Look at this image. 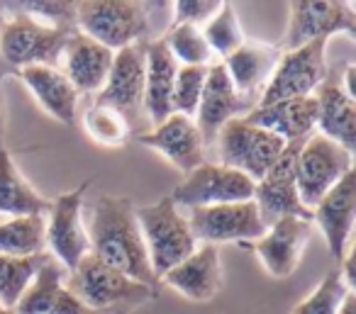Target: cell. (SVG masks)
Masks as SVG:
<instances>
[{
    "label": "cell",
    "mask_w": 356,
    "mask_h": 314,
    "mask_svg": "<svg viewBox=\"0 0 356 314\" xmlns=\"http://www.w3.org/2000/svg\"><path fill=\"white\" fill-rule=\"evenodd\" d=\"M90 256L127 278L156 290L161 280L149 265L142 229L134 217V202L122 195H100L93 202L90 222L86 226Z\"/></svg>",
    "instance_id": "6da1fadb"
},
{
    "label": "cell",
    "mask_w": 356,
    "mask_h": 314,
    "mask_svg": "<svg viewBox=\"0 0 356 314\" xmlns=\"http://www.w3.org/2000/svg\"><path fill=\"white\" fill-rule=\"evenodd\" d=\"M76 27L56 25L25 10H15L0 27V64L8 74L25 66H51L59 69L64 44Z\"/></svg>",
    "instance_id": "7a4b0ae2"
},
{
    "label": "cell",
    "mask_w": 356,
    "mask_h": 314,
    "mask_svg": "<svg viewBox=\"0 0 356 314\" xmlns=\"http://www.w3.org/2000/svg\"><path fill=\"white\" fill-rule=\"evenodd\" d=\"M134 217L142 229L149 265L159 280L195 251L198 241L193 239L188 220L178 212L171 197H161L147 207H134Z\"/></svg>",
    "instance_id": "3957f363"
},
{
    "label": "cell",
    "mask_w": 356,
    "mask_h": 314,
    "mask_svg": "<svg viewBox=\"0 0 356 314\" xmlns=\"http://www.w3.org/2000/svg\"><path fill=\"white\" fill-rule=\"evenodd\" d=\"M66 288L90 309V312H105V309L137 307L156 295V290L127 278L120 270L100 263L95 256H83L81 263L66 278Z\"/></svg>",
    "instance_id": "277c9868"
},
{
    "label": "cell",
    "mask_w": 356,
    "mask_h": 314,
    "mask_svg": "<svg viewBox=\"0 0 356 314\" xmlns=\"http://www.w3.org/2000/svg\"><path fill=\"white\" fill-rule=\"evenodd\" d=\"M76 30L110 51H120L144 42L149 30V10L132 0H86L76 3Z\"/></svg>",
    "instance_id": "5b68a950"
},
{
    "label": "cell",
    "mask_w": 356,
    "mask_h": 314,
    "mask_svg": "<svg viewBox=\"0 0 356 314\" xmlns=\"http://www.w3.org/2000/svg\"><path fill=\"white\" fill-rule=\"evenodd\" d=\"M215 147H218L220 166H227L232 171L244 173V176L257 183L266 176V171L283 154L286 142L281 137H276L273 132L254 127L244 117H237L229 119L220 129Z\"/></svg>",
    "instance_id": "8992f818"
},
{
    "label": "cell",
    "mask_w": 356,
    "mask_h": 314,
    "mask_svg": "<svg viewBox=\"0 0 356 314\" xmlns=\"http://www.w3.org/2000/svg\"><path fill=\"white\" fill-rule=\"evenodd\" d=\"M349 171H354V154L327 139L325 134L312 132L302 142L300 154H298V195H300V202L312 212V207Z\"/></svg>",
    "instance_id": "52a82bcc"
},
{
    "label": "cell",
    "mask_w": 356,
    "mask_h": 314,
    "mask_svg": "<svg viewBox=\"0 0 356 314\" xmlns=\"http://www.w3.org/2000/svg\"><path fill=\"white\" fill-rule=\"evenodd\" d=\"M327 42L312 40L293 51H281L276 69L259 95V105H271L278 100L307 98L325 81L327 71Z\"/></svg>",
    "instance_id": "ba28073f"
},
{
    "label": "cell",
    "mask_w": 356,
    "mask_h": 314,
    "mask_svg": "<svg viewBox=\"0 0 356 314\" xmlns=\"http://www.w3.org/2000/svg\"><path fill=\"white\" fill-rule=\"evenodd\" d=\"M90 181H83L74 190L54 197L47 212V246L49 256L66 270L76 268L83 256L90 254L88 231L83 224V197Z\"/></svg>",
    "instance_id": "9c48e42d"
},
{
    "label": "cell",
    "mask_w": 356,
    "mask_h": 314,
    "mask_svg": "<svg viewBox=\"0 0 356 314\" xmlns=\"http://www.w3.org/2000/svg\"><path fill=\"white\" fill-rule=\"evenodd\" d=\"M291 20L281 44V51H293L312 40H332L334 35H346L356 40V10L354 3L334 0H293Z\"/></svg>",
    "instance_id": "30bf717a"
},
{
    "label": "cell",
    "mask_w": 356,
    "mask_h": 314,
    "mask_svg": "<svg viewBox=\"0 0 356 314\" xmlns=\"http://www.w3.org/2000/svg\"><path fill=\"white\" fill-rule=\"evenodd\" d=\"M254 188L257 183L244 173L232 171L220 163H200L176 185L171 192L173 205H184L188 210L195 207H213V205H229V202H249L254 200Z\"/></svg>",
    "instance_id": "8fae6325"
},
{
    "label": "cell",
    "mask_w": 356,
    "mask_h": 314,
    "mask_svg": "<svg viewBox=\"0 0 356 314\" xmlns=\"http://www.w3.org/2000/svg\"><path fill=\"white\" fill-rule=\"evenodd\" d=\"M305 139L300 142H288L283 154L276 158L266 176L257 181L254 188V202L259 207L264 224H273L281 217H300L312 220V212L300 202L298 195V154Z\"/></svg>",
    "instance_id": "7c38bea8"
},
{
    "label": "cell",
    "mask_w": 356,
    "mask_h": 314,
    "mask_svg": "<svg viewBox=\"0 0 356 314\" xmlns=\"http://www.w3.org/2000/svg\"><path fill=\"white\" fill-rule=\"evenodd\" d=\"M188 226L195 241L218 246V244H247L266 231L259 207L254 200L249 202H229V205L195 207L191 210Z\"/></svg>",
    "instance_id": "4fadbf2b"
},
{
    "label": "cell",
    "mask_w": 356,
    "mask_h": 314,
    "mask_svg": "<svg viewBox=\"0 0 356 314\" xmlns=\"http://www.w3.org/2000/svg\"><path fill=\"white\" fill-rule=\"evenodd\" d=\"M257 105H259L257 95L237 93L227 71H225L222 61H215L208 69V76H205L203 95H200L198 113H195V117H198L195 127H198L205 147H215V139H218L220 129L229 119L244 117L247 113H252Z\"/></svg>",
    "instance_id": "5bb4252c"
},
{
    "label": "cell",
    "mask_w": 356,
    "mask_h": 314,
    "mask_svg": "<svg viewBox=\"0 0 356 314\" xmlns=\"http://www.w3.org/2000/svg\"><path fill=\"white\" fill-rule=\"evenodd\" d=\"M144 44L137 42L132 47L115 51L113 69H110L105 85L100 93H95V105L113 108L127 119L129 127H134L142 115L144 100Z\"/></svg>",
    "instance_id": "9a60e30c"
},
{
    "label": "cell",
    "mask_w": 356,
    "mask_h": 314,
    "mask_svg": "<svg viewBox=\"0 0 356 314\" xmlns=\"http://www.w3.org/2000/svg\"><path fill=\"white\" fill-rule=\"evenodd\" d=\"M312 234V220L300 217H281L266 226L259 239L239 244L242 249L252 251L261 258L264 268L273 278H288L300 263V256Z\"/></svg>",
    "instance_id": "2e32d148"
},
{
    "label": "cell",
    "mask_w": 356,
    "mask_h": 314,
    "mask_svg": "<svg viewBox=\"0 0 356 314\" xmlns=\"http://www.w3.org/2000/svg\"><path fill=\"white\" fill-rule=\"evenodd\" d=\"M317 103V132L354 154L356 149V98H351L341 85V66L330 69L317 90L312 93Z\"/></svg>",
    "instance_id": "e0dca14e"
},
{
    "label": "cell",
    "mask_w": 356,
    "mask_h": 314,
    "mask_svg": "<svg viewBox=\"0 0 356 314\" xmlns=\"http://www.w3.org/2000/svg\"><path fill=\"white\" fill-rule=\"evenodd\" d=\"M312 222L322 229L327 249L337 261L344 258L351 244L356 222V173L349 171L315 207H312Z\"/></svg>",
    "instance_id": "ac0fdd59"
},
{
    "label": "cell",
    "mask_w": 356,
    "mask_h": 314,
    "mask_svg": "<svg viewBox=\"0 0 356 314\" xmlns=\"http://www.w3.org/2000/svg\"><path fill=\"white\" fill-rule=\"evenodd\" d=\"M64 275L66 270L49 254H44V261L37 268L35 280L25 290V295L20 297V302L15 304L13 312L15 314H98V312H90L66 288Z\"/></svg>",
    "instance_id": "d6986e66"
},
{
    "label": "cell",
    "mask_w": 356,
    "mask_h": 314,
    "mask_svg": "<svg viewBox=\"0 0 356 314\" xmlns=\"http://www.w3.org/2000/svg\"><path fill=\"white\" fill-rule=\"evenodd\" d=\"M115 51L86 37L83 32H71L59 59V71L69 78L76 93H100L110 69Z\"/></svg>",
    "instance_id": "ffe728a7"
},
{
    "label": "cell",
    "mask_w": 356,
    "mask_h": 314,
    "mask_svg": "<svg viewBox=\"0 0 356 314\" xmlns=\"http://www.w3.org/2000/svg\"><path fill=\"white\" fill-rule=\"evenodd\" d=\"M137 142L159 151L163 158H168L178 171L184 173H191L200 163H205L203 137H200L193 119L184 117V115H168L152 132L139 134Z\"/></svg>",
    "instance_id": "44dd1931"
},
{
    "label": "cell",
    "mask_w": 356,
    "mask_h": 314,
    "mask_svg": "<svg viewBox=\"0 0 356 314\" xmlns=\"http://www.w3.org/2000/svg\"><path fill=\"white\" fill-rule=\"evenodd\" d=\"M163 283L191 302H210L222 290V263L218 246H200L184 263L163 275Z\"/></svg>",
    "instance_id": "7402d4cb"
},
{
    "label": "cell",
    "mask_w": 356,
    "mask_h": 314,
    "mask_svg": "<svg viewBox=\"0 0 356 314\" xmlns=\"http://www.w3.org/2000/svg\"><path fill=\"white\" fill-rule=\"evenodd\" d=\"M249 124L273 132L283 142H300L307 139L317 127V103L312 95L307 98L278 100L271 105H257L252 113L244 115Z\"/></svg>",
    "instance_id": "603a6c76"
},
{
    "label": "cell",
    "mask_w": 356,
    "mask_h": 314,
    "mask_svg": "<svg viewBox=\"0 0 356 314\" xmlns=\"http://www.w3.org/2000/svg\"><path fill=\"white\" fill-rule=\"evenodd\" d=\"M10 76L20 78L30 88V93L35 95L40 108L49 117H54L56 122L66 124V127H71L76 122L79 93H76V88L69 83V78L59 69H51V66H25V69L10 71Z\"/></svg>",
    "instance_id": "cb8c5ba5"
},
{
    "label": "cell",
    "mask_w": 356,
    "mask_h": 314,
    "mask_svg": "<svg viewBox=\"0 0 356 314\" xmlns=\"http://www.w3.org/2000/svg\"><path fill=\"white\" fill-rule=\"evenodd\" d=\"M178 74V64L173 61L171 51L166 49L163 40L144 44V100L142 108L147 110L152 127H159L171 110L173 81Z\"/></svg>",
    "instance_id": "d4e9b609"
},
{
    "label": "cell",
    "mask_w": 356,
    "mask_h": 314,
    "mask_svg": "<svg viewBox=\"0 0 356 314\" xmlns=\"http://www.w3.org/2000/svg\"><path fill=\"white\" fill-rule=\"evenodd\" d=\"M281 59V49L264 42H244L232 56L222 61L234 90L242 95H257L268 83Z\"/></svg>",
    "instance_id": "484cf974"
},
{
    "label": "cell",
    "mask_w": 356,
    "mask_h": 314,
    "mask_svg": "<svg viewBox=\"0 0 356 314\" xmlns=\"http://www.w3.org/2000/svg\"><path fill=\"white\" fill-rule=\"evenodd\" d=\"M51 200L35 190L25 176L20 173L17 163L13 161L6 144H0V215L10 217H30L49 212Z\"/></svg>",
    "instance_id": "4316f807"
},
{
    "label": "cell",
    "mask_w": 356,
    "mask_h": 314,
    "mask_svg": "<svg viewBox=\"0 0 356 314\" xmlns=\"http://www.w3.org/2000/svg\"><path fill=\"white\" fill-rule=\"evenodd\" d=\"M47 244V217H10L0 222V256H40Z\"/></svg>",
    "instance_id": "83f0119b"
},
{
    "label": "cell",
    "mask_w": 356,
    "mask_h": 314,
    "mask_svg": "<svg viewBox=\"0 0 356 314\" xmlns=\"http://www.w3.org/2000/svg\"><path fill=\"white\" fill-rule=\"evenodd\" d=\"M200 30H203V37H205V42H208L210 51H213L215 59H220V61L232 56L234 51L247 42L244 40L242 22H239L234 3H222L220 10L215 13Z\"/></svg>",
    "instance_id": "f1b7e54d"
},
{
    "label": "cell",
    "mask_w": 356,
    "mask_h": 314,
    "mask_svg": "<svg viewBox=\"0 0 356 314\" xmlns=\"http://www.w3.org/2000/svg\"><path fill=\"white\" fill-rule=\"evenodd\" d=\"M44 261V254L40 256H25V258H15V256H0V304L6 309H15L25 290L35 280L37 268Z\"/></svg>",
    "instance_id": "f546056e"
},
{
    "label": "cell",
    "mask_w": 356,
    "mask_h": 314,
    "mask_svg": "<svg viewBox=\"0 0 356 314\" xmlns=\"http://www.w3.org/2000/svg\"><path fill=\"white\" fill-rule=\"evenodd\" d=\"M163 44L171 51L178 66H213L215 54L210 51L203 30L195 25H171Z\"/></svg>",
    "instance_id": "4dcf8cb0"
},
{
    "label": "cell",
    "mask_w": 356,
    "mask_h": 314,
    "mask_svg": "<svg viewBox=\"0 0 356 314\" xmlns=\"http://www.w3.org/2000/svg\"><path fill=\"white\" fill-rule=\"evenodd\" d=\"M83 129L95 144L108 149L124 147L129 139V132H132L127 119L120 113H115L113 108H105V105H93L83 115Z\"/></svg>",
    "instance_id": "1f68e13d"
},
{
    "label": "cell",
    "mask_w": 356,
    "mask_h": 314,
    "mask_svg": "<svg viewBox=\"0 0 356 314\" xmlns=\"http://www.w3.org/2000/svg\"><path fill=\"white\" fill-rule=\"evenodd\" d=\"M351 290L346 288L344 278L339 273V265H337L334 270H330L322 278V283L302 302H298L293 307L291 314H337V309L341 307V302H344V297Z\"/></svg>",
    "instance_id": "d6a6232c"
},
{
    "label": "cell",
    "mask_w": 356,
    "mask_h": 314,
    "mask_svg": "<svg viewBox=\"0 0 356 314\" xmlns=\"http://www.w3.org/2000/svg\"><path fill=\"white\" fill-rule=\"evenodd\" d=\"M210 66H178L171 93V110L184 117H195Z\"/></svg>",
    "instance_id": "836d02e7"
},
{
    "label": "cell",
    "mask_w": 356,
    "mask_h": 314,
    "mask_svg": "<svg viewBox=\"0 0 356 314\" xmlns=\"http://www.w3.org/2000/svg\"><path fill=\"white\" fill-rule=\"evenodd\" d=\"M222 3L218 0H178L173 3V25H195L203 27Z\"/></svg>",
    "instance_id": "e575fe53"
},
{
    "label": "cell",
    "mask_w": 356,
    "mask_h": 314,
    "mask_svg": "<svg viewBox=\"0 0 356 314\" xmlns=\"http://www.w3.org/2000/svg\"><path fill=\"white\" fill-rule=\"evenodd\" d=\"M337 314H356V292H349L341 302V307L337 309Z\"/></svg>",
    "instance_id": "d590c367"
},
{
    "label": "cell",
    "mask_w": 356,
    "mask_h": 314,
    "mask_svg": "<svg viewBox=\"0 0 356 314\" xmlns=\"http://www.w3.org/2000/svg\"><path fill=\"white\" fill-rule=\"evenodd\" d=\"M3 134H6V110H3V100H0V144H3Z\"/></svg>",
    "instance_id": "8d00e7d4"
},
{
    "label": "cell",
    "mask_w": 356,
    "mask_h": 314,
    "mask_svg": "<svg viewBox=\"0 0 356 314\" xmlns=\"http://www.w3.org/2000/svg\"><path fill=\"white\" fill-rule=\"evenodd\" d=\"M6 17H8V10H6V6L0 3V27H3V22H6Z\"/></svg>",
    "instance_id": "74e56055"
},
{
    "label": "cell",
    "mask_w": 356,
    "mask_h": 314,
    "mask_svg": "<svg viewBox=\"0 0 356 314\" xmlns=\"http://www.w3.org/2000/svg\"><path fill=\"white\" fill-rule=\"evenodd\" d=\"M0 314H15V312H13V309H6L3 304H0Z\"/></svg>",
    "instance_id": "f35d334b"
}]
</instances>
